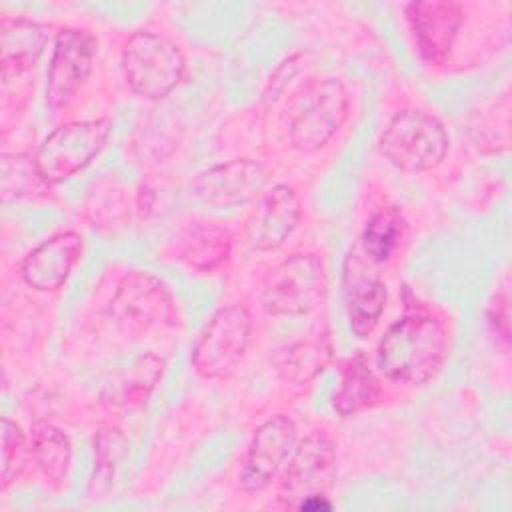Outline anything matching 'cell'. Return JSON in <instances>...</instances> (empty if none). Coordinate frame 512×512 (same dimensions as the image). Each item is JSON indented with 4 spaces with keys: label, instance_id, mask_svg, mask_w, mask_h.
Listing matches in <instances>:
<instances>
[{
    "label": "cell",
    "instance_id": "6da1fadb",
    "mask_svg": "<svg viewBox=\"0 0 512 512\" xmlns=\"http://www.w3.org/2000/svg\"><path fill=\"white\" fill-rule=\"evenodd\" d=\"M448 356V330L430 312L398 318L376 346V368L390 382L424 386L442 370Z\"/></svg>",
    "mask_w": 512,
    "mask_h": 512
},
{
    "label": "cell",
    "instance_id": "7a4b0ae2",
    "mask_svg": "<svg viewBox=\"0 0 512 512\" xmlns=\"http://www.w3.org/2000/svg\"><path fill=\"white\" fill-rule=\"evenodd\" d=\"M348 92L338 78L306 82L286 104L284 132L292 148L314 152L326 146L348 118Z\"/></svg>",
    "mask_w": 512,
    "mask_h": 512
},
{
    "label": "cell",
    "instance_id": "3957f363",
    "mask_svg": "<svg viewBox=\"0 0 512 512\" xmlns=\"http://www.w3.org/2000/svg\"><path fill=\"white\" fill-rule=\"evenodd\" d=\"M108 312L118 330L130 336H144L156 328H174L180 322L174 292L164 280L146 270H132L120 278Z\"/></svg>",
    "mask_w": 512,
    "mask_h": 512
},
{
    "label": "cell",
    "instance_id": "277c9868",
    "mask_svg": "<svg viewBox=\"0 0 512 512\" xmlns=\"http://www.w3.org/2000/svg\"><path fill=\"white\" fill-rule=\"evenodd\" d=\"M450 148L444 124L424 110H402L378 138L380 154L398 170L420 174L436 168Z\"/></svg>",
    "mask_w": 512,
    "mask_h": 512
},
{
    "label": "cell",
    "instance_id": "5b68a950",
    "mask_svg": "<svg viewBox=\"0 0 512 512\" xmlns=\"http://www.w3.org/2000/svg\"><path fill=\"white\" fill-rule=\"evenodd\" d=\"M122 72L134 94L160 100L182 82L186 58L170 38L150 30H136L122 46Z\"/></svg>",
    "mask_w": 512,
    "mask_h": 512
},
{
    "label": "cell",
    "instance_id": "8992f818",
    "mask_svg": "<svg viewBox=\"0 0 512 512\" xmlns=\"http://www.w3.org/2000/svg\"><path fill=\"white\" fill-rule=\"evenodd\" d=\"M252 336V314L244 304L220 306L200 330L190 362L198 376L224 380L242 362Z\"/></svg>",
    "mask_w": 512,
    "mask_h": 512
},
{
    "label": "cell",
    "instance_id": "52a82bcc",
    "mask_svg": "<svg viewBox=\"0 0 512 512\" xmlns=\"http://www.w3.org/2000/svg\"><path fill=\"white\" fill-rule=\"evenodd\" d=\"M328 278L318 254H292L262 280L260 304L274 316H304L320 306Z\"/></svg>",
    "mask_w": 512,
    "mask_h": 512
},
{
    "label": "cell",
    "instance_id": "ba28073f",
    "mask_svg": "<svg viewBox=\"0 0 512 512\" xmlns=\"http://www.w3.org/2000/svg\"><path fill=\"white\" fill-rule=\"evenodd\" d=\"M110 122L106 118L74 120L54 128L34 152L36 166L48 184H58L84 170L106 146Z\"/></svg>",
    "mask_w": 512,
    "mask_h": 512
},
{
    "label": "cell",
    "instance_id": "9c48e42d",
    "mask_svg": "<svg viewBox=\"0 0 512 512\" xmlns=\"http://www.w3.org/2000/svg\"><path fill=\"white\" fill-rule=\"evenodd\" d=\"M336 478V446L324 430L302 438L280 476L278 498L286 506H298L308 496L326 494Z\"/></svg>",
    "mask_w": 512,
    "mask_h": 512
},
{
    "label": "cell",
    "instance_id": "30bf717a",
    "mask_svg": "<svg viewBox=\"0 0 512 512\" xmlns=\"http://www.w3.org/2000/svg\"><path fill=\"white\" fill-rule=\"evenodd\" d=\"M98 40L84 28H62L56 32L46 80V102L50 110L66 108L88 80Z\"/></svg>",
    "mask_w": 512,
    "mask_h": 512
},
{
    "label": "cell",
    "instance_id": "8fae6325",
    "mask_svg": "<svg viewBox=\"0 0 512 512\" xmlns=\"http://www.w3.org/2000/svg\"><path fill=\"white\" fill-rule=\"evenodd\" d=\"M270 166L258 158H236L202 170L194 182V194L212 208H238L256 202L268 182Z\"/></svg>",
    "mask_w": 512,
    "mask_h": 512
},
{
    "label": "cell",
    "instance_id": "7c38bea8",
    "mask_svg": "<svg viewBox=\"0 0 512 512\" xmlns=\"http://www.w3.org/2000/svg\"><path fill=\"white\" fill-rule=\"evenodd\" d=\"M298 428L286 414H276L264 420L252 434L246 456L240 468V486L254 494L270 486L284 462L296 446Z\"/></svg>",
    "mask_w": 512,
    "mask_h": 512
},
{
    "label": "cell",
    "instance_id": "4fadbf2b",
    "mask_svg": "<svg viewBox=\"0 0 512 512\" xmlns=\"http://www.w3.org/2000/svg\"><path fill=\"white\" fill-rule=\"evenodd\" d=\"M404 14L420 58L428 64H444L464 24L462 4L452 0H416L406 4Z\"/></svg>",
    "mask_w": 512,
    "mask_h": 512
},
{
    "label": "cell",
    "instance_id": "5bb4252c",
    "mask_svg": "<svg viewBox=\"0 0 512 512\" xmlns=\"http://www.w3.org/2000/svg\"><path fill=\"white\" fill-rule=\"evenodd\" d=\"M302 216L298 192L288 184L266 190L244 220V242L256 252L278 250L296 230Z\"/></svg>",
    "mask_w": 512,
    "mask_h": 512
},
{
    "label": "cell",
    "instance_id": "9a60e30c",
    "mask_svg": "<svg viewBox=\"0 0 512 512\" xmlns=\"http://www.w3.org/2000/svg\"><path fill=\"white\" fill-rule=\"evenodd\" d=\"M84 252V238L74 232H58L34 246L20 262V278L38 292L58 290Z\"/></svg>",
    "mask_w": 512,
    "mask_h": 512
},
{
    "label": "cell",
    "instance_id": "2e32d148",
    "mask_svg": "<svg viewBox=\"0 0 512 512\" xmlns=\"http://www.w3.org/2000/svg\"><path fill=\"white\" fill-rule=\"evenodd\" d=\"M232 232L214 220H192L184 224L172 238V258L194 272H216L224 268L232 256Z\"/></svg>",
    "mask_w": 512,
    "mask_h": 512
},
{
    "label": "cell",
    "instance_id": "e0dca14e",
    "mask_svg": "<svg viewBox=\"0 0 512 512\" xmlns=\"http://www.w3.org/2000/svg\"><path fill=\"white\" fill-rule=\"evenodd\" d=\"M164 362L154 354H142L130 368L114 376L102 390L100 402L110 412H130L146 404L158 380L162 378Z\"/></svg>",
    "mask_w": 512,
    "mask_h": 512
},
{
    "label": "cell",
    "instance_id": "ac0fdd59",
    "mask_svg": "<svg viewBox=\"0 0 512 512\" xmlns=\"http://www.w3.org/2000/svg\"><path fill=\"white\" fill-rule=\"evenodd\" d=\"M0 36V62L4 80H8L10 74L16 76L34 68L48 42L46 28L40 22L28 18L4 20Z\"/></svg>",
    "mask_w": 512,
    "mask_h": 512
},
{
    "label": "cell",
    "instance_id": "d6986e66",
    "mask_svg": "<svg viewBox=\"0 0 512 512\" xmlns=\"http://www.w3.org/2000/svg\"><path fill=\"white\" fill-rule=\"evenodd\" d=\"M382 398V386L366 358L356 354L342 362L340 382L334 392V410L348 418L374 408Z\"/></svg>",
    "mask_w": 512,
    "mask_h": 512
},
{
    "label": "cell",
    "instance_id": "ffe728a7",
    "mask_svg": "<svg viewBox=\"0 0 512 512\" xmlns=\"http://www.w3.org/2000/svg\"><path fill=\"white\" fill-rule=\"evenodd\" d=\"M32 458L50 488L62 490L66 486L72 466V444L64 430L48 420L34 422Z\"/></svg>",
    "mask_w": 512,
    "mask_h": 512
},
{
    "label": "cell",
    "instance_id": "44dd1931",
    "mask_svg": "<svg viewBox=\"0 0 512 512\" xmlns=\"http://www.w3.org/2000/svg\"><path fill=\"white\" fill-rule=\"evenodd\" d=\"M408 236L406 220L396 208H380L364 224L360 246L370 262L384 264L394 258Z\"/></svg>",
    "mask_w": 512,
    "mask_h": 512
},
{
    "label": "cell",
    "instance_id": "7402d4cb",
    "mask_svg": "<svg viewBox=\"0 0 512 512\" xmlns=\"http://www.w3.org/2000/svg\"><path fill=\"white\" fill-rule=\"evenodd\" d=\"M386 302L388 290L386 282L380 278H364L348 290L346 316L356 338H366L376 328L380 316L384 314Z\"/></svg>",
    "mask_w": 512,
    "mask_h": 512
},
{
    "label": "cell",
    "instance_id": "603a6c76",
    "mask_svg": "<svg viewBox=\"0 0 512 512\" xmlns=\"http://www.w3.org/2000/svg\"><path fill=\"white\" fill-rule=\"evenodd\" d=\"M332 358V342L328 332H316L312 338L300 340L288 348L282 372L290 386H306L312 382L330 362Z\"/></svg>",
    "mask_w": 512,
    "mask_h": 512
},
{
    "label": "cell",
    "instance_id": "cb8c5ba5",
    "mask_svg": "<svg viewBox=\"0 0 512 512\" xmlns=\"http://www.w3.org/2000/svg\"><path fill=\"white\" fill-rule=\"evenodd\" d=\"M48 182L42 178L34 156L4 152L0 158V192L6 204L34 198L48 190Z\"/></svg>",
    "mask_w": 512,
    "mask_h": 512
},
{
    "label": "cell",
    "instance_id": "d4e9b609",
    "mask_svg": "<svg viewBox=\"0 0 512 512\" xmlns=\"http://www.w3.org/2000/svg\"><path fill=\"white\" fill-rule=\"evenodd\" d=\"M468 132L484 152H502L510 146V102L500 96L470 116Z\"/></svg>",
    "mask_w": 512,
    "mask_h": 512
},
{
    "label": "cell",
    "instance_id": "484cf974",
    "mask_svg": "<svg viewBox=\"0 0 512 512\" xmlns=\"http://www.w3.org/2000/svg\"><path fill=\"white\" fill-rule=\"evenodd\" d=\"M84 216L94 228H116L128 218V198L122 184L108 174L94 182L84 198Z\"/></svg>",
    "mask_w": 512,
    "mask_h": 512
},
{
    "label": "cell",
    "instance_id": "4316f807",
    "mask_svg": "<svg viewBox=\"0 0 512 512\" xmlns=\"http://www.w3.org/2000/svg\"><path fill=\"white\" fill-rule=\"evenodd\" d=\"M28 444L26 434L20 424L10 418H2V472H0V490L6 492L12 482L20 476L26 466Z\"/></svg>",
    "mask_w": 512,
    "mask_h": 512
},
{
    "label": "cell",
    "instance_id": "83f0119b",
    "mask_svg": "<svg viewBox=\"0 0 512 512\" xmlns=\"http://www.w3.org/2000/svg\"><path fill=\"white\" fill-rule=\"evenodd\" d=\"M488 326L492 330L494 336H498V340L502 342L504 348H508L510 344V298H508V290L502 288L500 292H496V296L492 298L488 312Z\"/></svg>",
    "mask_w": 512,
    "mask_h": 512
},
{
    "label": "cell",
    "instance_id": "f1b7e54d",
    "mask_svg": "<svg viewBox=\"0 0 512 512\" xmlns=\"http://www.w3.org/2000/svg\"><path fill=\"white\" fill-rule=\"evenodd\" d=\"M296 508L298 510H328V508H332V504L326 498V494H314V496H308L302 502H298Z\"/></svg>",
    "mask_w": 512,
    "mask_h": 512
}]
</instances>
